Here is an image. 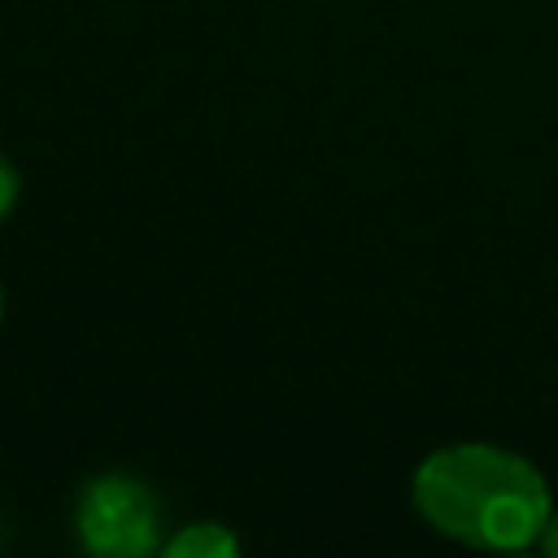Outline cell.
I'll list each match as a JSON object with an SVG mask.
<instances>
[{
  "label": "cell",
  "instance_id": "obj_2",
  "mask_svg": "<svg viewBox=\"0 0 558 558\" xmlns=\"http://www.w3.org/2000/svg\"><path fill=\"white\" fill-rule=\"evenodd\" d=\"M78 545L100 558H144L161 549V501L135 475H100L83 488L74 510Z\"/></svg>",
  "mask_w": 558,
  "mask_h": 558
},
{
  "label": "cell",
  "instance_id": "obj_6",
  "mask_svg": "<svg viewBox=\"0 0 558 558\" xmlns=\"http://www.w3.org/2000/svg\"><path fill=\"white\" fill-rule=\"evenodd\" d=\"M0 318H4V288H0Z\"/></svg>",
  "mask_w": 558,
  "mask_h": 558
},
{
  "label": "cell",
  "instance_id": "obj_3",
  "mask_svg": "<svg viewBox=\"0 0 558 558\" xmlns=\"http://www.w3.org/2000/svg\"><path fill=\"white\" fill-rule=\"evenodd\" d=\"M161 554H170V558H231V554H240V541L222 523L201 519V523L179 527L170 541H161Z\"/></svg>",
  "mask_w": 558,
  "mask_h": 558
},
{
  "label": "cell",
  "instance_id": "obj_1",
  "mask_svg": "<svg viewBox=\"0 0 558 558\" xmlns=\"http://www.w3.org/2000/svg\"><path fill=\"white\" fill-rule=\"evenodd\" d=\"M414 510L440 536L471 549H536L554 497L536 462L506 445L458 440L432 449L410 480Z\"/></svg>",
  "mask_w": 558,
  "mask_h": 558
},
{
  "label": "cell",
  "instance_id": "obj_5",
  "mask_svg": "<svg viewBox=\"0 0 558 558\" xmlns=\"http://www.w3.org/2000/svg\"><path fill=\"white\" fill-rule=\"evenodd\" d=\"M536 549H541V554H549V558H558V510L549 514V523H545V532H541Z\"/></svg>",
  "mask_w": 558,
  "mask_h": 558
},
{
  "label": "cell",
  "instance_id": "obj_4",
  "mask_svg": "<svg viewBox=\"0 0 558 558\" xmlns=\"http://www.w3.org/2000/svg\"><path fill=\"white\" fill-rule=\"evenodd\" d=\"M17 192H22V179H17V170L0 157V222L9 218V209L17 205Z\"/></svg>",
  "mask_w": 558,
  "mask_h": 558
}]
</instances>
